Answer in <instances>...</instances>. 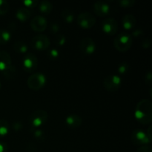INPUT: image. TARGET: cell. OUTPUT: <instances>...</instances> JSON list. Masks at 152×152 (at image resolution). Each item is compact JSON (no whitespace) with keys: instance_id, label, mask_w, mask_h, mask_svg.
<instances>
[{"instance_id":"cell-29","label":"cell","mask_w":152,"mask_h":152,"mask_svg":"<svg viewBox=\"0 0 152 152\" xmlns=\"http://www.w3.org/2000/svg\"><path fill=\"white\" fill-rule=\"evenodd\" d=\"M49 56H50V59H56L59 56V51L56 49H51L49 52Z\"/></svg>"},{"instance_id":"cell-35","label":"cell","mask_w":152,"mask_h":152,"mask_svg":"<svg viewBox=\"0 0 152 152\" xmlns=\"http://www.w3.org/2000/svg\"><path fill=\"white\" fill-rule=\"evenodd\" d=\"M34 136L36 138H40L43 136V133L42 130H37L34 132Z\"/></svg>"},{"instance_id":"cell-18","label":"cell","mask_w":152,"mask_h":152,"mask_svg":"<svg viewBox=\"0 0 152 152\" xmlns=\"http://www.w3.org/2000/svg\"><path fill=\"white\" fill-rule=\"evenodd\" d=\"M39 10L43 14H49L53 10V5L51 2L47 0H43L39 2Z\"/></svg>"},{"instance_id":"cell-28","label":"cell","mask_w":152,"mask_h":152,"mask_svg":"<svg viewBox=\"0 0 152 152\" xmlns=\"http://www.w3.org/2000/svg\"><path fill=\"white\" fill-rule=\"evenodd\" d=\"M66 42V38L64 35H59L56 38V43L59 45H63Z\"/></svg>"},{"instance_id":"cell-2","label":"cell","mask_w":152,"mask_h":152,"mask_svg":"<svg viewBox=\"0 0 152 152\" xmlns=\"http://www.w3.org/2000/svg\"><path fill=\"white\" fill-rule=\"evenodd\" d=\"M132 45V37L128 33H121L115 37L114 46L118 51L126 52Z\"/></svg>"},{"instance_id":"cell-30","label":"cell","mask_w":152,"mask_h":152,"mask_svg":"<svg viewBox=\"0 0 152 152\" xmlns=\"http://www.w3.org/2000/svg\"><path fill=\"white\" fill-rule=\"evenodd\" d=\"M136 152H151V148L148 145H143L138 148Z\"/></svg>"},{"instance_id":"cell-33","label":"cell","mask_w":152,"mask_h":152,"mask_svg":"<svg viewBox=\"0 0 152 152\" xmlns=\"http://www.w3.org/2000/svg\"><path fill=\"white\" fill-rule=\"evenodd\" d=\"M151 45V42H150L149 39H145L142 42V47L144 48H148Z\"/></svg>"},{"instance_id":"cell-32","label":"cell","mask_w":152,"mask_h":152,"mask_svg":"<svg viewBox=\"0 0 152 152\" xmlns=\"http://www.w3.org/2000/svg\"><path fill=\"white\" fill-rule=\"evenodd\" d=\"M7 149H8V148L5 143L0 142V152H7Z\"/></svg>"},{"instance_id":"cell-3","label":"cell","mask_w":152,"mask_h":152,"mask_svg":"<svg viewBox=\"0 0 152 152\" xmlns=\"http://www.w3.org/2000/svg\"><path fill=\"white\" fill-rule=\"evenodd\" d=\"M46 83V77L42 73H35L28 77L27 85L30 89L37 91L41 89Z\"/></svg>"},{"instance_id":"cell-36","label":"cell","mask_w":152,"mask_h":152,"mask_svg":"<svg viewBox=\"0 0 152 152\" xmlns=\"http://www.w3.org/2000/svg\"><path fill=\"white\" fill-rule=\"evenodd\" d=\"M151 129H152V127H151V126H149V127L148 128V129H147V131H146V132H145V133H146V134H147V136L148 137V138H149L150 140H152V137H151Z\"/></svg>"},{"instance_id":"cell-12","label":"cell","mask_w":152,"mask_h":152,"mask_svg":"<svg viewBox=\"0 0 152 152\" xmlns=\"http://www.w3.org/2000/svg\"><path fill=\"white\" fill-rule=\"evenodd\" d=\"M48 22L42 16H36L31 21V28L37 32H42L47 28Z\"/></svg>"},{"instance_id":"cell-4","label":"cell","mask_w":152,"mask_h":152,"mask_svg":"<svg viewBox=\"0 0 152 152\" xmlns=\"http://www.w3.org/2000/svg\"><path fill=\"white\" fill-rule=\"evenodd\" d=\"M77 24L83 29H89L96 24V18L89 12H83L77 17Z\"/></svg>"},{"instance_id":"cell-6","label":"cell","mask_w":152,"mask_h":152,"mask_svg":"<svg viewBox=\"0 0 152 152\" xmlns=\"http://www.w3.org/2000/svg\"><path fill=\"white\" fill-rule=\"evenodd\" d=\"M31 45L34 49L42 51V50H45L48 48L50 45V42L47 36L39 34V35L35 36L32 39Z\"/></svg>"},{"instance_id":"cell-5","label":"cell","mask_w":152,"mask_h":152,"mask_svg":"<svg viewBox=\"0 0 152 152\" xmlns=\"http://www.w3.org/2000/svg\"><path fill=\"white\" fill-rule=\"evenodd\" d=\"M122 85V79L115 74L107 76L103 80V86L110 92H115L118 90Z\"/></svg>"},{"instance_id":"cell-19","label":"cell","mask_w":152,"mask_h":152,"mask_svg":"<svg viewBox=\"0 0 152 152\" xmlns=\"http://www.w3.org/2000/svg\"><path fill=\"white\" fill-rule=\"evenodd\" d=\"M10 130V126L8 122L6 120L1 119L0 120V137L6 136Z\"/></svg>"},{"instance_id":"cell-16","label":"cell","mask_w":152,"mask_h":152,"mask_svg":"<svg viewBox=\"0 0 152 152\" xmlns=\"http://www.w3.org/2000/svg\"><path fill=\"white\" fill-rule=\"evenodd\" d=\"M65 123L68 127L71 128V129H77V128L81 126L82 123H83V120H82L81 117L77 115V114H71V115L67 117Z\"/></svg>"},{"instance_id":"cell-7","label":"cell","mask_w":152,"mask_h":152,"mask_svg":"<svg viewBox=\"0 0 152 152\" xmlns=\"http://www.w3.org/2000/svg\"><path fill=\"white\" fill-rule=\"evenodd\" d=\"M48 113L43 110H37L31 114L30 122L34 127H39L45 123L48 120Z\"/></svg>"},{"instance_id":"cell-34","label":"cell","mask_w":152,"mask_h":152,"mask_svg":"<svg viewBox=\"0 0 152 152\" xmlns=\"http://www.w3.org/2000/svg\"><path fill=\"white\" fill-rule=\"evenodd\" d=\"M50 29H51V31H53V33H56L58 31H59V25H57V24L53 23V25H51V28H50Z\"/></svg>"},{"instance_id":"cell-25","label":"cell","mask_w":152,"mask_h":152,"mask_svg":"<svg viewBox=\"0 0 152 152\" xmlns=\"http://www.w3.org/2000/svg\"><path fill=\"white\" fill-rule=\"evenodd\" d=\"M134 0H120L119 4L123 7H132L134 5Z\"/></svg>"},{"instance_id":"cell-1","label":"cell","mask_w":152,"mask_h":152,"mask_svg":"<svg viewBox=\"0 0 152 152\" xmlns=\"http://www.w3.org/2000/svg\"><path fill=\"white\" fill-rule=\"evenodd\" d=\"M134 117L140 123L148 125L152 120V103L149 99L140 101L134 110Z\"/></svg>"},{"instance_id":"cell-26","label":"cell","mask_w":152,"mask_h":152,"mask_svg":"<svg viewBox=\"0 0 152 152\" xmlns=\"http://www.w3.org/2000/svg\"><path fill=\"white\" fill-rule=\"evenodd\" d=\"M129 64L126 63V62H123V63H121L120 65H119L118 72L121 74H126V73L128 71V70H129Z\"/></svg>"},{"instance_id":"cell-8","label":"cell","mask_w":152,"mask_h":152,"mask_svg":"<svg viewBox=\"0 0 152 152\" xmlns=\"http://www.w3.org/2000/svg\"><path fill=\"white\" fill-rule=\"evenodd\" d=\"M132 142L134 145H146L151 142V140L147 136L146 133L142 129H135L133 131L131 136Z\"/></svg>"},{"instance_id":"cell-14","label":"cell","mask_w":152,"mask_h":152,"mask_svg":"<svg viewBox=\"0 0 152 152\" xmlns=\"http://www.w3.org/2000/svg\"><path fill=\"white\" fill-rule=\"evenodd\" d=\"M12 60L10 55L4 50L0 51V71H4L11 65Z\"/></svg>"},{"instance_id":"cell-17","label":"cell","mask_w":152,"mask_h":152,"mask_svg":"<svg viewBox=\"0 0 152 152\" xmlns=\"http://www.w3.org/2000/svg\"><path fill=\"white\" fill-rule=\"evenodd\" d=\"M31 16V13L30 10L27 7H21L16 11V17L18 20L21 22H25L28 20Z\"/></svg>"},{"instance_id":"cell-24","label":"cell","mask_w":152,"mask_h":152,"mask_svg":"<svg viewBox=\"0 0 152 152\" xmlns=\"http://www.w3.org/2000/svg\"><path fill=\"white\" fill-rule=\"evenodd\" d=\"M9 6L8 2L4 0H0V16L6 14L7 11L9 10Z\"/></svg>"},{"instance_id":"cell-13","label":"cell","mask_w":152,"mask_h":152,"mask_svg":"<svg viewBox=\"0 0 152 152\" xmlns=\"http://www.w3.org/2000/svg\"><path fill=\"white\" fill-rule=\"evenodd\" d=\"M93 10L97 16H105L110 12V6L105 1H98L93 5Z\"/></svg>"},{"instance_id":"cell-38","label":"cell","mask_w":152,"mask_h":152,"mask_svg":"<svg viewBox=\"0 0 152 152\" xmlns=\"http://www.w3.org/2000/svg\"><path fill=\"white\" fill-rule=\"evenodd\" d=\"M142 34V31H140V30H136V31H134L133 32V35L134 36V37H139V36H140L141 34Z\"/></svg>"},{"instance_id":"cell-23","label":"cell","mask_w":152,"mask_h":152,"mask_svg":"<svg viewBox=\"0 0 152 152\" xmlns=\"http://www.w3.org/2000/svg\"><path fill=\"white\" fill-rule=\"evenodd\" d=\"M2 74L7 79H13L16 74V68L11 65L7 69L2 71Z\"/></svg>"},{"instance_id":"cell-11","label":"cell","mask_w":152,"mask_h":152,"mask_svg":"<svg viewBox=\"0 0 152 152\" xmlns=\"http://www.w3.org/2000/svg\"><path fill=\"white\" fill-rule=\"evenodd\" d=\"M118 29V23L113 18L105 19L102 22V30L104 33L110 36L114 35Z\"/></svg>"},{"instance_id":"cell-31","label":"cell","mask_w":152,"mask_h":152,"mask_svg":"<svg viewBox=\"0 0 152 152\" xmlns=\"http://www.w3.org/2000/svg\"><path fill=\"white\" fill-rule=\"evenodd\" d=\"M145 82H146L147 84L151 85V73L150 71H148V73L145 75Z\"/></svg>"},{"instance_id":"cell-22","label":"cell","mask_w":152,"mask_h":152,"mask_svg":"<svg viewBox=\"0 0 152 152\" xmlns=\"http://www.w3.org/2000/svg\"><path fill=\"white\" fill-rule=\"evenodd\" d=\"M62 17L68 23H71L74 19V15L69 9H65L62 12Z\"/></svg>"},{"instance_id":"cell-39","label":"cell","mask_w":152,"mask_h":152,"mask_svg":"<svg viewBox=\"0 0 152 152\" xmlns=\"http://www.w3.org/2000/svg\"><path fill=\"white\" fill-rule=\"evenodd\" d=\"M0 88H1V82H0Z\"/></svg>"},{"instance_id":"cell-20","label":"cell","mask_w":152,"mask_h":152,"mask_svg":"<svg viewBox=\"0 0 152 152\" xmlns=\"http://www.w3.org/2000/svg\"><path fill=\"white\" fill-rule=\"evenodd\" d=\"M13 48L16 51L20 53H25L28 50V47L25 42L22 41H17L13 45Z\"/></svg>"},{"instance_id":"cell-9","label":"cell","mask_w":152,"mask_h":152,"mask_svg":"<svg viewBox=\"0 0 152 152\" xmlns=\"http://www.w3.org/2000/svg\"><path fill=\"white\" fill-rule=\"evenodd\" d=\"M80 50L86 55L93 54L96 50V44L90 37H84L80 41Z\"/></svg>"},{"instance_id":"cell-21","label":"cell","mask_w":152,"mask_h":152,"mask_svg":"<svg viewBox=\"0 0 152 152\" xmlns=\"http://www.w3.org/2000/svg\"><path fill=\"white\" fill-rule=\"evenodd\" d=\"M11 38L10 31L5 29H0V44L4 45L8 42Z\"/></svg>"},{"instance_id":"cell-27","label":"cell","mask_w":152,"mask_h":152,"mask_svg":"<svg viewBox=\"0 0 152 152\" xmlns=\"http://www.w3.org/2000/svg\"><path fill=\"white\" fill-rule=\"evenodd\" d=\"M38 1L37 0H25L23 1V4L27 7H34L38 4Z\"/></svg>"},{"instance_id":"cell-10","label":"cell","mask_w":152,"mask_h":152,"mask_svg":"<svg viewBox=\"0 0 152 152\" xmlns=\"http://www.w3.org/2000/svg\"><path fill=\"white\" fill-rule=\"evenodd\" d=\"M22 65L25 71L28 72H32L37 69L38 65V59L37 56L33 53H27L22 61Z\"/></svg>"},{"instance_id":"cell-37","label":"cell","mask_w":152,"mask_h":152,"mask_svg":"<svg viewBox=\"0 0 152 152\" xmlns=\"http://www.w3.org/2000/svg\"><path fill=\"white\" fill-rule=\"evenodd\" d=\"M22 128V124H21V123H16L14 125H13V129H14V130L16 131L20 130Z\"/></svg>"},{"instance_id":"cell-15","label":"cell","mask_w":152,"mask_h":152,"mask_svg":"<svg viewBox=\"0 0 152 152\" xmlns=\"http://www.w3.org/2000/svg\"><path fill=\"white\" fill-rule=\"evenodd\" d=\"M136 18L132 14L125 15L123 17V19H122V25H123V28L126 31L133 29L135 25H136Z\"/></svg>"}]
</instances>
